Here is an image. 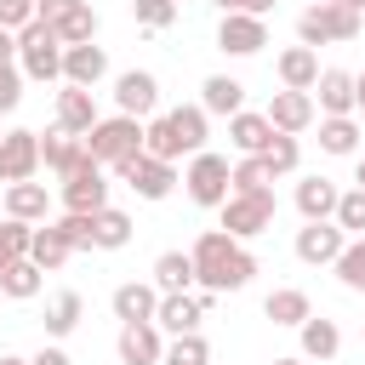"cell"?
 Here are the masks:
<instances>
[{
	"mask_svg": "<svg viewBox=\"0 0 365 365\" xmlns=\"http://www.w3.org/2000/svg\"><path fill=\"white\" fill-rule=\"evenodd\" d=\"M314 108L319 114H354V74L348 68H319V80H314Z\"/></svg>",
	"mask_w": 365,
	"mask_h": 365,
	"instance_id": "obj_22",
	"label": "cell"
},
{
	"mask_svg": "<svg viewBox=\"0 0 365 365\" xmlns=\"http://www.w3.org/2000/svg\"><path fill=\"white\" fill-rule=\"evenodd\" d=\"M17 68L23 80H63V40L51 34V23H29L17 29Z\"/></svg>",
	"mask_w": 365,
	"mask_h": 365,
	"instance_id": "obj_4",
	"label": "cell"
},
{
	"mask_svg": "<svg viewBox=\"0 0 365 365\" xmlns=\"http://www.w3.org/2000/svg\"><path fill=\"white\" fill-rule=\"evenodd\" d=\"M262 114H268V125H274V131L302 137V131L314 125V114H319V108H314V91H274V103H268Z\"/></svg>",
	"mask_w": 365,
	"mask_h": 365,
	"instance_id": "obj_14",
	"label": "cell"
},
{
	"mask_svg": "<svg viewBox=\"0 0 365 365\" xmlns=\"http://www.w3.org/2000/svg\"><path fill=\"white\" fill-rule=\"evenodd\" d=\"M222 11H251V17H268L274 11V0H217Z\"/></svg>",
	"mask_w": 365,
	"mask_h": 365,
	"instance_id": "obj_47",
	"label": "cell"
},
{
	"mask_svg": "<svg viewBox=\"0 0 365 365\" xmlns=\"http://www.w3.org/2000/svg\"><path fill=\"white\" fill-rule=\"evenodd\" d=\"M359 40V11L354 6H325L314 0L302 17H297V46H348Z\"/></svg>",
	"mask_w": 365,
	"mask_h": 365,
	"instance_id": "obj_3",
	"label": "cell"
},
{
	"mask_svg": "<svg viewBox=\"0 0 365 365\" xmlns=\"http://www.w3.org/2000/svg\"><path fill=\"white\" fill-rule=\"evenodd\" d=\"M200 319H205V308H200V297H194V291H160V308H154V325H160L165 336H182V331H200Z\"/></svg>",
	"mask_w": 365,
	"mask_h": 365,
	"instance_id": "obj_15",
	"label": "cell"
},
{
	"mask_svg": "<svg viewBox=\"0 0 365 365\" xmlns=\"http://www.w3.org/2000/svg\"><path fill=\"white\" fill-rule=\"evenodd\" d=\"M80 314H86V297H80V291H57V297L46 302V319H40V325H46L51 342H63V336L80 325Z\"/></svg>",
	"mask_w": 365,
	"mask_h": 365,
	"instance_id": "obj_33",
	"label": "cell"
},
{
	"mask_svg": "<svg viewBox=\"0 0 365 365\" xmlns=\"http://www.w3.org/2000/svg\"><path fill=\"white\" fill-rule=\"evenodd\" d=\"M331 268H336V279H342L348 291H359V297H365V234H354V240L336 251V262H331Z\"/></svg>",
	"mask_w": 365,
	"mask_h": 365,
	"instance_id": "obj_38",
	"label": "cell"
},
{
	"mask_svg": "<svg viewBox=\"0 0 365 365\" xmlns=\"http://www.w3.org/2000/svg\"><path fill=\"white\" fill-rule=\"evenodd\" d=\"M336 194H342V188H336L331 177H319V171L302 177V182H297V211H302V222H325V217L336 211Z\"/></svg>",
	"mask_w": 365,
	"mask_h": 365,
	"instance_id": "obj_23",
	"label": "cell"
},
{
	"mask_svg": "<svg viewBox=\"0 0 365 365\" xmlns=\"http://www.w3.org/2000/svg\"><path fill=\"white\" fill-rule=\"evenodd\" d=\"M205 120H211V114H205L200 103H182V108L165 114V125H171V137H177L182 154H200V148H205Z\"/></svg>",
	"mask_w": 365,
	"mask_h": 365,
	"instance_id": "obj_27",
	"label": "cell"
},
{
	"mask_svg": "<svg viewBox=\"0 0 365 365\" xmlns=\"http://www.w3.org/2000/svg\"><path fill=\"white\" fill-rule=\"evenodd\" d=\"M29 240H34V222L6 217V222H0V268H6V262H17V257H29Z\"/></svg>",
	"mask_w": 365,
	"mask_h": 365,
	"instance_id": "obj_42",
	"label": "cell"
},
{
	"mask_svg": "<svg viewBox=\"0 0 365 365\" xmlns=\"http://www.w3.org/2000/svg\"><path fill=\"white\" fill-rule=\"evenodd\" d=\"M40 171V131H6L0 137V182H29Z\"/></svg>",
	"mask_w": 365,
	"mask_h": 365,
	"instance_id": "obj_13",
	"label": "cell"
},
{
	"mask_svg": "<svg viewBox=\"0 0 365 365\" xmlns=\"http://www.w3.org/2000/svg\"><path fill=\"white\" fill-rule=\"evenodd\" d=\"M188 257H194V285H205V291H217V297L245 291L251 274H257V257L245 251V240H234V234H222V228H205Z\"/></svg>",
	"mask_w": 365,
	"mask_h": 365,
	"instance_id": "obj_1",
	"label": "cell"
},
{
	"mask_svg": "<svg viewBox=\"0 0 365 365\" xmlns=\"http://www.w3.org/2000/svg\"><path fill=\"white\" fill-rule=\"evenodd\" d=\"M108 308H114V319H120V325H131V319H154L160 291H154V279H125V285H114Z\"/></svg>",
	"mask_w": 365,
	"mask_h": 365,
	"instance_id": "obj_17",
	"label": "cell"
},
{
	"mask_svg": "<svg viewBox=\"0 0 365 365\" xmlns=\"http://www.w3.org/2000/svg\"><path fill=\"white\" fill-rule=\"evenodd\" d=\"M222 234H234V240H257V234H268L274 228V188H257V194H228L222 205Z\"/></svg>",
	"mask_w": 365,
	"mask_h": 365,
	"instance_id": "obj_6",
	"label": "cell"
},
{
	"mask_svg": "<svg viewBox=\"0 0 365 365\" xmlns=\"http://www.w3.org/2000/svg\"><path fill=\"white\" fill-rule=\"evenodd\" d=\"M354 182H359V188H365V154H359V171H354Z\"/></svg>",
	"mask_w": 365,
	"mask_h": 365,
	"instance_id": "obj_53",
	"label": "cell"
},
{
	"mask_svg": "<svg viewBox=\"0 0 365 365\" xmlns=\"http://www.w3.org/2000/svg\"><path fill=\"white\" fill-rule=\"evenodd\" d=\"M51 34H57L63 46H86V40H97V11H91V0H80L74 11H63V17L51 23Z\"/></svg>",
	"mask_w": 365,
	"mask_h": 365,
	"instance_id": "obj_35",
	"label": "cell"
},
{
	"mask_svg": "<svg viewBox=\"0 0 365 365\" xmlns=\"http://www.w3.org/2000/svg\"><path fill=\"white\" fill-rule=\"evenodd\" d=\"M262 314H268L274 325H291V331H297V325L314 314V302H308V291H302V285H279V291H268Z\"/></svg>",
	"mask_w": 365,
	"mask_h": 365,
	"instance_id": "obj_31",
	"label": "cell"
},
{
	"mask_svg": "<svg viewBox=\"0 0 365 365\" xmlns=\"http://www.w3.org/2000/svg\"><path fill=\"white\" fill-rule=\"evenodd\" d=\"M331 222H336L348 240H354V234H365V188H359V182L336 194V211H331Z\"/></svg>",
	"mask_w": 365,
	"mask_h": 365,
	"instance_id": "obj_39",
	"label": "cell"
},
{
	"mask_svg": "<svg viewBox=\"0 0 365 365\" xmlns=\"http://www.w3.org/2000/svg\"><path fill=\"white\" fill-rule=\"evenodd\" d=\"M319 80V51L314 46H285L279 51V86L285 91H314Z\"/></svg>",
	"mask_w": 365,
	"mask_h": 365,
	"instance_id": "obj_21",
	"label": "cell"
},
{
	"mask_svg": "<svg viewBox=\"0 0 365 365\" xmlns=\"http://www.w3.org/2000/svg\"><path fill=\"white\" fill-rule=\"evenodd\" d=\"M131 17H137V29L160 34V29L177 23V0H131Z\"/></svg>",
	"mask_w": 365,
	"mask_h": 365,
	"instance_id": "obj_43",
	"label": "cell"
},
{
	"mask_svg": "<svg viewBox=\"0 0 365 365\" xmlns=\"http://www.w3.org/2000/svg\"><path fill=\"white\" fill-rule=\"evenodd\" d=\"M0 57H17V34L11 29H0Z\"/></svg>",
	"mask_w": 365,
	"mask_h": 365,
	"instance_id": "obj_49",
	"label": "cell"
},
{
	"mask_svg": "<svg viewBox=\"0 0 365 365\" xmlns=\"http://www.w3.org/2000/svg\"><path fill=\"white\" fill-rule=\"evenodd\" d=\"M262 165H268V177H291V171L302 165V143H297L291 131H274L268 148H262Z\"/></svg>",
	"mask_w": 365,
	"mask_h": 365,
	"instance_id": "obj_36",
	"label": "cell"
},
{
	"mask_svg": "<svg viewBox=\"0 0 365 365\" xmlns=\"http://www.w3.org/2000/svg\"><path fill=\"white\" fill-rule=\"evenodd\" d=\"M154 291H194V257L188 251H160L154 257Z\"/></svg>",
	"mask_w": 365,
	"mask_h": 365,
	"instance_id": "obj_34",
	"label": "cell"
},
{
	"mask_svg": "<svg viewBox=\"0 0 365 365\" xmlns=\"http://www.w3.org/2000/svg\"><path fill=\"white\" fill-rule=\"evenodd\" d=\"M143 154H154V160H182V148H177L165 114H148V120H143Z\"/></svg>",
	"mask_w": 365,
	"mask_h": 365,
	"instance_id": "obj_40",
	"label": "cell"
},
{
	"mask_svg": "<svg viewBox=\"0 0 365 365\" xmlns=\"http://www.w3.org/2000/svg\"><path fill=\"white\" fill-rule=\"evenodd\" d=\"M342 245H348V234H342L331 217H325V222H302V228H297V262H308V268H331Z\"/></svg>",
	"mask_w": 365,
	"mask_h": 365,
	"instance_id": "obj_11",
	"label": "cell"
},
{
	"mask_svg": "<svg viewBox=\"0 0 365 365\" xmlns=\"http://www.w3.org/2000/svg\"><path fill=\"white\" fill-rule=\"evenodd\" d=\"M0 137H6V131H0Z\"/></svg>",
	"mask_w": 365,
	"mask_h": 365,
	"instance_id": "obj_56",
	"label": "cell"
},
{
	"mask_svg": "<svg viewBox=\"0 0 365 365\" xmlns=\"http://www.w3.org/2000/svg\"><path fill=\"white\" fill-rule=\"evenodd\" d=\"M97 120H103V114H97L91 86H68V80H63V91H57V125H63V131H74V137H86Z\"/></svg>",
	"mask_w": 365,
	"mask_h": 365,
	"instance_id": "obj_16",
	"label": "cell"
},
{
	"mask_svg": "<svg viewBox=\"0 0 365 365\" xmlns=\"http://www.w3.org/2000/svg\"><path fill=\"white\" fill-rule=\"evenodd\" d=\"M114 354H120V365H160V354H165V331H160L154 319H131V325H120Z\"/></svg>",
	"mask_w": 365,
	"mask_h": 365,
	"instance_id": "obj_12",
	"label": "cell"
},
{
	"mask_svg": "<svg viewBox=\"0 0 365 365\" xmlns=\"http://www.w3.org/2000/svg\"><path fill=\"white\" fill-rule=\"evenodd\" d=\"M23 103V68H17V57H0V114H11Z\"/></svg>",
	"mask_w": 365,
	"mask_h": 365,
	"instance_id": "obj_44",
	"label": "cell"
},
{
	"mask_svg": "<svg viewBox=\"0 0 365 365\" xmlns=\"http://www.w3.org/2000/svg\"><path fill=\"white\" fill-rule=\"evenodd\" d=\"M342 6H354V11H359V17H365V0H342Z\"/></svg>",
	"mask_w": 365,
	"mask_h": 365,
	"instance_id": "obj_54",
	"label": "cell"
},
{
	"mask_svg": "<svg viewBox=\"0 0 365 365\" xmlns=\"http://www.w3.org/2000/svg\"><path fill=\"white\" fill-rule=\"evenodd\" d=\"M182 188H188V200L194 205H205V211H217L228 194H234V182H228V154H211V148H200V154H188V171H182Z\"/></svg>",
	"mask_w": 365,
	"mask_h": 365,
	"instance_id": "obj_5",
	"label": "cell"
},
{
	"mask_svg": "<svg viewBox=\"0 0 365 365\" xmlns=\"http://www.w3.org/2000/svg\"><path fill=\"white\" fill-rule=\"evenodd\" d=\"M160 365H211V342H205L200 331H182V336H171V342H165Z\"/></svg>",
	"mask_w": 365,
	"mask_h": 365,
	"instance_id": "obj_37",
	"label": "cell"
},
{
	"mask_svg": "<svg viewBox=\"0 0 365 365\" xmlns=\"http://www.w3.org/2000/svg\"><path fill=\"white\" fill-rule=\"evenodd\" d=\"M57 228H63V240H68L74 251H91V211H63Z\"/></svg>",
	"mask_w": 365,
	"mask_h": 365,
	"instance_id": "obj_45",
	"label": "cell"
},
{
	"mask_svg": "<svg viewBox=\"0 0 365 365\" xmlns=\"http://www.w3.org/2000/svg\"><path fill=\"white\" fill-rule=\"evenodd\" d=\"M114 177L137 194V200H165L177 188V160H154V154H137L125 165H114Z\"/></svg>",
	"mask_w": 365,
	"mask_h": 365,
	"instance_id": "obj_7",
	"label": "cell"
},
{
	"mask_svg": "<svg viewBox=\"0 0 365 365\" xmlns=\"http://www.w3.org/2000/svg\"><path fill=\"white\" fill-rule=\"evenodd\" d=\"M80 160H86V137H74V131H63V125H51V131L40 137V165H46V171L68 177Z\"/></svg>",
	"mask_w": 365,
	"mask_h": 365,
	"instance_id": "obj_19",
	"label": "cell"
},
{
	"mask_svg": "<svg viewBox=\"0 0 365 365\" xmlns=\"http://www.w3.org/2000/svg\"><path fill=\"white\" fill-rule=\"evenodd\" d=\"M29 257H34V268L57 274V268L74 257V245L63 240V228H57V222H40V228H34V240H29Z\"/></svg>",
	"mask_w": 365,
	"mask_h": 365,
	"instance_id": "obj_30",
	"label": "cell"
},
{
	"mask_svg": "<svg viewBox=\"0 0 365 365\" xmlns=\"http://www.w3.org/2000/svg\"><path fill=\"white\" fill-rule=\"evenodd\" d=\"M103 74H108V51H103L97 40L63 46V80H68V86H97Z\"/></svg>",
	"mask_w": 365,
	"mask_h": 365,
	"instance_id": "obj_18",
	"label": "cell"
},
{
	"mask_svg": "<svg viewBox=\"0 0 365 365\" xmlns=\"http://www.w3.org/2000/svg\"><path fill=\"white\" fill-rule=\"evenodd\" d=\"M29 365H74V359H68V354H63L57 342H46L40 354H29Z\"/></svg>",
	"mask_w": 365,
	"mask_h": 365,
	"instance_id": "obj_48",
	"label": "cell"
},
{
	"mask_svg": "<svg viewBox=\"0 0 365 365\" xmlns=\"http://www.w3.org/2000/svg\"><path fill=\"white\" fill-rule=\"evenodd\" d=\"M40 285H46V268H34V257H17L0 268V297H11V302L40 297Z\"/></svg>",
	"mask_w": 365,
	"mask_h": 365,
	"instance_id": "obj_32",
	"label": "cell"
},
{
	"mask_svg": "<svg viewBox=\"0 0 365 365\" xmlns=\"http://www.w3.org/2000/svg\"><path fill=\"white\" fill-rule=\"evenodd\" d=\"M228 182H234V194H257V188H268L274 177H268L262 154H240V160L228 165Z\"/></svg>",
	"mask_w": 365,
	"mask_h": 365,
	"instance_id": "obj_41",
	"label": "cell"
},
{
	"mask_svg": "<svg viewBox=\"0 0 365 365\" xmlns=\"http://www.w3.org/2000/svg\"><path fill=\"white\" fill-rule=\"evenodd\" d=\"M319 148L336 154V160L359 154V120L354 114H319Z\"/></svg>",
	"mask_w": 365,
	"mask_h": 365,
	"instance_id": "obj_28",
	"label": "cell"
},
{
	"mask_svg": "<svg viewBox=\"0 0 365 365\" xmlns=\"http://www.w3.org/2000/svg\"><path fill=\"white\" fill-rule=\"evenodd\" d=\"M120 245H131V217L120 205L91 211V251H120Z\"/></svg>",
	"mask_w": 365,
	"mask_h": 365,
	"instance_id": "obj_29",
	"label": "cell"
},
{
	"mask_svg": "<svg viewBox=\"0 0 365 365\" xmlns=\"http://www.w3.org/2000/svg\"><path fill=\"white\" fill-rule=\"evenodd\" d=\"M268 137H274L268 114H251V108L228 114V143H234V154H262V148H268Z\"/></svg>",
	"mask_w": 365,
	"mask_h": 365,
	"instance_id": "obj_24",
	"label": "cell"
},
{
	"mask_svg": "<svg viewBox=\"0 0 365 365\" xmlns=\"http://www.w3.org/2000/svg\"><path fill=\"white\" fill-rule=\"evenodd\" d=\"M262 46H268V17L222 11V23H217V51H228V57H257Z\"/></svg>",
	"mask_w": 365,
	"mask_h": 365,
	"instance_id": "obj_9",
	"label": "cell"
},
{
	"mask_svg": "<svg viewBox=\"0 0 365 365\" xmlns=\"http://www.w3.org/2000/svg\"><path fill=\"white\" fill-rule=\"evenodd\" d=\"M354 108H365V74H354Z\"/></svg>",
	"mask_w": 365,
	"mask_h": 365,
	"instance_id": "obj_50",
	"label": "cell"
},
{
	"mask_svg": "<svg viewBox=\"0 0 365 365\" xmlns=\"http://www.w3.org/2000/svg\"><path fill=\"white\" fill-rule=\"evenodd\" d=\"M274 365H308V359H302V354H285V359H274Z\"/></svg>",
	"mask_w": 365,
	"mask_h": 365,
	"instance_id": "obj_52",
	"label": "cell"
},
{
	"mask_svg": "<svg viewBox=\"0 0 365 365\" xmlns=\"http://www.w3.org/2000/svg\"><path fill=\"white\" fill-rule=\"evenodd\" d=\"M0 365H29V359L23 354H0Z\"/></svg>",
	"mask_w": 365,
	"mask_h": 365,
	"instance_id": "obj_51",
	"label": "cell"
},
{
	"mask_svg": "<svg viewBox=\"0 0 365 365\" xmlns=\"http://www.w3.org/2000/svg\"><path fill=\"white\" fill-rule=\"evenodd\" d=\"M297 336H302V359H336L342 354V325L336 319H325V314H308L302 325H297Z\"/></svg>",
	"mask_w": 365,
	"mask_h": 365,
	"instance_id": "obj_20",
	"label": "cell"
},
{
	"mask_svg": "<svg viewBox=\"0 0 365 365\" xmlns=\"http://www.w3.org/2000/svg\"><path fill=\"white\" fill-rule=\"evenodd\" d=\"M160 108V80L148 68H125L114 74V114H131V120H148Z\"/></svg>",
	"mask_w": 365,
	"mask_h": 365,
	"instance_id": "obj_10",
	"label": "cell"
},
{
	"mask_svg": "<svg viewBox=\"0 0 365 365\" xmlns=\"http://www.w3.org/2000/svg\"><path fill=\"white\" fill-rule=\"evenodd\" d=\"M325 6H342V0H325Z\"/></svg>",
	"mask_w": 365,
	"mask_h": 365,
	"instance_id": "obj_55",
	"label": "cell"
},
{
	"mask_svg": "<svg viewBox=\"0 0 365 365\" xmlns=\"http://www.w3.org/2000/svg\"><path fill=\"white\" fill-rule=\"evenodd\" d=\"M200 108L228 120V114H240V108H245V86H240L234 74H211V80L200 86Z\"/></svg>",
	"mask_w": 365,
	"mask_h": 365,
	"instance_id": "obj_26",
	"label": "cell"
},
{
	"mask_svg": "<svg viewBox=\"0 0 365 365\" xmlns=\"http://www.w3.org/2000/svg\"><path fill=\"white\" fill-rule=\"evenodd\" d=\"M46 211H51V194H46V182H6V217H23V222H46Z\"/></svg>",
	"mask_w": 365,
	"mask_h": 365,
	"instance_id": "obj_25",
	"label": "cell"
},
{
	"mask_svg": "<svg viewBox=\"0 0 365 365\" xmlns=\"http://www.w3.org/2000/svg\"><path fill=\"white\" fill-rule=\"evenodd\" d=\"M57 200H63V211H103V205H108V177H103V165L91 160V148H86V160L63 177Z\"/></svg>",
	"mask_w": 365,
	"mask_h": 365,
	"instance_id": "obj_8",
	"label": "cell"
},
{
	"mask_svg": "<svg viewBox=\"0 0 365 365\" xmlns=\"http://www.w3.org/2000/svg\"><path fill=\"white\" fill-rule=\"evenodd\" d=\"M86 148H91V160H97L103 171H114V165H125V160L143 154V120H131V114H103V120L86 131Z\"/></svg>",
	"mask_w": 365,
	"mask_h": 365,
	"instance_id": "obj_2",
	"label": "cell"
},
{
	"mask_svg": "<svg viewBox=\"0 0 365 365\" xmlns=\"http://www.w3.org/2000/svg\"><path fill=\"white\" fill-rule=\"evenodd\" d=\"M74 6H80V0H34V17H40V23H57V17L74 11Z\"/></svg>",
	"mask_w": 365,
	"mask_h": 365,
	"instance_id": "obj_46",
	"label": "cell"
}]
</instances>
